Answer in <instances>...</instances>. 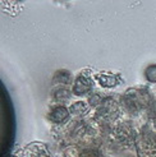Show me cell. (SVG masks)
Returning <instances> with one entry per match:
<instances>
[{
  "mask_svg": "<svg viewBox=\"0 0 156 157\" xmlns=\"http://www.w3.org/2000/svg\"><path fill=\"white\" fill-rule=\"evenodd\" d=\"M86 110H87V105H86L83 101H80V102H76L71 106V109H69V111L73 113V114H82L84 113Z\"/></svg>",
  "mask_w": 156,
  "mask_h": 157,
  "instance_id": "obj_5",
  "label": "cell"
},
{
  "mask_svg": "<svg viewBox=\"0 0 156 157\" xmlns=\"http://www.w3.org/2000/svg\"><path fill=\"white\" fill-rule=\"evenodd\" d=\"M93 87V82L90 73H87L86 70L76 78V82L73 84V93L77 96H83L86 93H88Z\"/></svg>",
  "mask_w": 156,
  "mask_h": 157,
  "instance_id": "obj_1",
  "label": "cell"
},
{
  "mask_svg": "<svg viewBox=\"0 0 156 157\" xmlns=\"http://www.w3.org/2000/svg\"><path fill=\"white\" fill-rule=\"evenodd\" d=\"M69 115V110L64 106H55L50 110L49 119L53 123H63Z\"/></svg>",
  "mask_w": 156,
  "mask_h": 157,
  "instance_id": "obj_2",
  "label": "cell"
},
{
  "mask_svg": "<svg viewBox=\"0 0 156 157\" xmlns=\"http://www.w3.org/2000/svg\"><path fill=\"white\" fill-rule=\"evenodd\" d=\"M96 79L99 81V83L104 87H113L118 83V77L115 74H107V73H101L96 75Z\"/></svg>",
  "mask_w": 156,
  "mask_h": 157,
  "instance_id": "obj_3",
  "label": "cell"
},
{
  "mask_svg": "<svg viewBox=\"0 0 156 157\" xmlns=\"http://www.w3.org/2000/svg\"><path fill=\"white\" fill-rule=\"evenodd\" d=\"M54 81H58V83H71V73L67 70H58L54 75Z\"/></svg>",
  "mask_w": 156,
  "mask_h": 157,
  "instance_id": "obj_4",
  "label": "cell"
}]
</instances>
